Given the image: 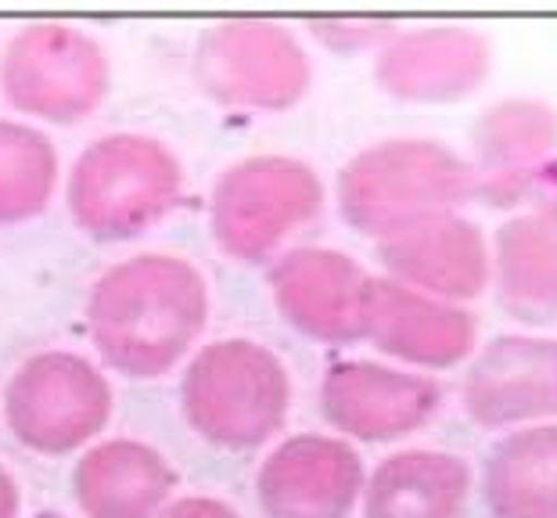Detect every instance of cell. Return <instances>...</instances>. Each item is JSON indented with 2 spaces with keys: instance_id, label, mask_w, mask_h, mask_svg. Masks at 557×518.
I'll list each match as a JSON object with an SVG mask.
<instances>
[{
  "instance_id": "3",
  "label": "cell",
  "mask_w": 557,
  "mask_h": 518,
  "mask_svg": "<svg viewBox=\"0 0 557 518\" xmlns=\"http://www.w3.org/2000/svg\"><path fill=\"white\" fill-rule=\"evenodd\" d=\"M0 90L26 115L79 123L109 90V58L90 33L65 22H33L0 54Z\"/></svg>"
},
{
  "instance_id": "8",
  "label": "cell",
  "mask_w": 557,
  "mask_h": 518,
  "mask_svg": "<svg viewBox=\"0 0 557 518\" xmlns=\"http://www.w3.org/2000/svg\"><path fill=\"white\" fill-rule=\"evenodd\" d=\"M162 518H234V515L227 508H220V504H212V501H181V504H173Z\"/></svg>"
},
{
  "instance_id": "5",
  "label": "cell",
  "mask_w": 557,
  "mask_h": 518,
  "mask_svg": "<svg viewBox=\"0 0 557 518\" xmlns=\"http://www.w3.org/2000/svg\"><path fill=\"white\" fill-rule=\"evenodd\" d=\"M184 407L209 440H259L274 407L270 363L248 346H216L201 353L184 379Z\"/></svg>"
},
{
  "instance_id": "6",
  "label": "cell",
  "mask_w": 557,
  "mask_h": 518,
  "mask_svg": "<svg viewBox=\"0 0 557 518\" xmlns=\"http://www.w3.org/2000/svg\"><path fill=\"white\" fill-rule=\"evenodd\" d=\"M73 490L87 518H151L173 490V472L151 446L109 440L79 457Z\"/></svg>"
},
{
  "instance_id": "2",
  "label": "cell",
  "mask_w": 557,
  "mask_h": 518,
  "mask_svg": "<svg viewBox=\"0 0 557 518\" xmlns=\"http://www.w3.org/2000/svg\"><path fill=\"white\" fill-rule=\"evenodd\" d=\"M181 166L159 140L109 134L90 140L69 173V213L90 238L120 242L145 231L173 206Z\"/></svg>"
},
{
  "instance_id": "1",
  "label": "cell",
  "mask_w": 557,
  "mask_h": 518,
  "mask_svg": "<svg viewBox=\"0 0 557 518\" xmlns=\"http://www.w3.org/2000/svg\"><path fill=\"white\" fill-rule=\"evenodd\" d=\"M206 317L198 274L181 259L137 256L90 292V338L115 371L151 379L187 349Z\"/></svg>"
},
{
  "instance_id": "9",
  "label": "cell",
  "mask_w": 557,
  "mask_h": 518,
  "mask_svg": "<svg viewBox=\"0 0 557 518\" xmlns=\"http://www.w3.org/2000/svg\"><path fill=\"white\" fill-rule=\"evenodd\" d=\"M15 511H18V490L11 476L0 468V518H15Z\"/></svg>"
},
{
  "instance_id": "7",
  "label": "cell",
  "mask_w": 557,
  "mask_h": 518,
  "mask_svg": "<svg viewBox=\"0 0 557 518\" xmlns=\"http://www.w3.org/2000/svg\"><path fill=\"white\" fill-rule=\"evenodd\" d=\"M58 181L51 137L18 120H0V223L44 213Z\"/></svg>"
},
{
  "instance_id": "4",
  "label": "cell",
  "mask_w": 557,
  "mask_h": 518,
  "mask_svg": "<svg viewBox=\"0 0 557 518\" xmlns=\"http://www.w3.org/2000/svg\"><path fill=\"white\" fill-rule=\"evenodd\" d=\"M11 435L40 454H69L94 440L112 415L109 382L76 353H40L4 393Z\"/></svg>"
}]
</instances>
